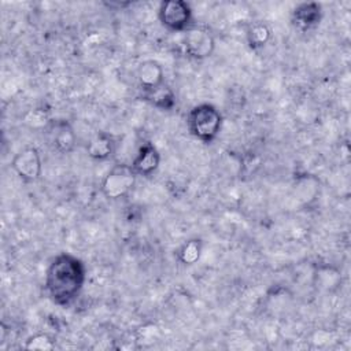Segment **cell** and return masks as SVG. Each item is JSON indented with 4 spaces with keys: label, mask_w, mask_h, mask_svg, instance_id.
Returning a JSON list of instances; mask_svg holds the SVG:
<instances>
[{
    "label": "cell",
    "mask_w": 351,
    "mask_h": 351,
    "mask_svg": "<svg viewBox=\"0 0 351 351\" xmlns=\"http://www.w3.org/2000/svg\"><path fill=\"white\" fill-rule=\"evenodd\" d=\"M159 163H160V154L158 148L152 143L147 141L138 148L130 166L137 176L148 177L158 170Z\"/></svg>",
    "instance_id": "obj_9"
},
{
    "label": "cell",
    "mask_w": 351,
    "mask_h": 351,
    "mask_svg": "<svg viewBox=\"0 0 351 351\" xmlns=\"http://www.w3.org/2000/svg\"><path fill=\"white\" fill-rule=\"evenodd\" d=\"M137 174L130 165L117 163L104 176L100 189L106 199L119 200L126 197L136 185Z\"/></svg>",
    "instance_id": "obj_3"
},
{
    "label": "cell",
    "mask_w": 351,
    "mask_h": 351,
    "mask_svg": "<svg viewBox=\"0 0 351 351\" xmlns=\"http://www.w3.org/2000/svg\"><path fill=\"white\" fill-rule=\"evenodd\" d=\"M11 167L23 182H36L43 173V162L38 149L36 147L22 148L14 155Z\"/></svg>",
    "instance_id": "obj_6"
},
{
    "label": "cell",
    "mask_w": 351,
    "mask_h": 351,
    "mask_svg": "<svg viewBox=\"0 0 351 351\" xmlns=\"http://www.w3.org/2000/svg\"><path fill=\"white\" fill-rule=\"evenodd\" d=\"M159 22L170 32H185L192 26V8L184 0L162 1L158 10Z\"/></svg>",
    "instance_id": "obj_4"
},
{
    "label": "cell",
    "mask_w": 351,
    "mask_h": 351,
    "mask_svg": "<svg viewBox=\"0 0 351 351\" xmlns=\"http://www.w3.org/2000/svg\"><path fill=\"white\" fill-rule=\"evenodd\" d=\"M141 99L160 111H171L176 107V93L166 82L152 90L143 92Z\"/></svg>",
    "instance_id": "obj_12"
},
{
    "label": "cell",
    "mask_w": 351,
    "mask_h": 351,
    "mask_svg": "<svg viewBox=\"0 0 351 351\" xmlns=\"http://www.w3.org/2000/svg\"><path fill=\"white\" fill-rule=\"evenodd\" d=\"M245 36L251 49H261L270 41L271 29L263 22H254L248 26Z\"/></svg>",
    "instance_id": "obj_13"
},
{
    "label": "cell",
    "mask_w": 351,
    "mask_h": 351,
    "mask_svg": "<svg viewBox=\"0 0 351 351\" xmlns=\"http://www.w3.org/2000/svg\"><path fill=\"white\" fill-rule=\"evenodd\" d=\"M45 130H47L48 141L56 152L67 155L74 151L77 144V136L69 121L51 119Z\"/></svg>",
    "instance_id": "obj_7"
},
{
    "label": "cell",
    "mask_w": 351,
    "mask_h": 351,
    "mask_svg": "<svg viewBox=\"0 0 351 351\" xmlns=\"http://www.w3.org/2000/svg\"><path fill=\"white\" fill-rule=\"evenodd\" d=\"M189 133L203 144L213 143L222 128V114L210 103H200L192 107L186 117Z\"/></svg>",
    "instance_id": "obj_2"
},
{
    "label": "cell",
    "mask_w": 351,
    "mask_h": 351,
    "mask_svg": "<svg viewBox=\"0 0 351 351\" xmlns=\"http://www.w3.org/2000/svg\"><path fill=\"white\" fill-rule=\"evenodd\" d=\"M182 43L185 53L196 60L210 58L215 49V38L211 32L204 26L192 25L184 32Z\"/></svg>",
    "instance_id": "obj_5"
},
{
    "label": "cell",
    "mask_w": 351,
    "mask_h": 351,
    "mask_svg": "<svg viewBox=\"0 0 351 351\" xmlns=\"http://www.w3.org/2000/svg\"><path fill=\"white\" fill-rule=\"evenodd\" d=\"M202 251H203V241L200 239H197V237L188 239L178 248L177 258H178V261L182 265H188L189 266V265L196 263L200 259Z\"/></svg>",
    "instance_id": "obj_14"
},
{
    "label": "cell",
    "mask_w": 351,
    "mask_h": 351,
    "mask_svg": "<svg viewBox=\"0 0 351 351\" xmlns=\"http://www.w3.org/2000/svg\"><path fill=\"white\" fill-rule=\"evenodd\" d=\"M86 280L84 262L69 252L58 254L45 271V291L51 302L60 307L70 306L80 295Z\"/></svg>",
    "instance_id": "obj_1"
},
{
    "label": "cell",
    "mask_w": 351,
    "mask_h": 351,
    "mask_svg": "<svg viewBox=\"0 0 351 351\" xmlns=\"http://www.w3.org/2000/svg\"><path fill=\"white\" fill-rule=\"evenodd\" d=\"M115 149V138L107 132H96L86 145V154L93 160H107L114 155Z\"/></svg>",
    "instance_id": "obj_11"
},
{
    "label": "cell",
    "mask_w": 351,
    "mask_h": 351,
    "mask_svg": "<svg viewBox=\"0 0 351 351\" xmlns=\"http://www.w3.org/2000/svg\"><path fill=\"white\" fill-rule=\"evenodd\" d=\"M26 350H37V351H48L55 348V340L47 333H36L30 336L25 343Z\"/></svg>",
    "instance_id": "obj_15"
},
{
    "label": "cell",
    "mask_w": 351,
    "mask_h": 351,
    "mask_svg": "<svg viewBox=\"0 0 351 351\" xmlns=\"http://www.w3.org/2000/svg\"><path fill=\"white\" fill-rule=\"evenodd\" d=\"M292 23L300 32L315 29L322 19V7L315 1L298 4L291 15Z\"/></svg>",
    "instance_id": "obj_8"
},
{
    "label": "cell",
    "mask_w": 351,
    "mask_h": 351,
    "mask_svg": "<svg viewBox=\"0 0 351 351\" xmlns=\"http://www.w3.org/2000/svg\"><path fill=\"white\" fill-rule=\"evenodd\" d=\"M141 92H148L165 84V73L159 62L154 59L143 60L136 71Z\"/></svg>",
    "instance_id": "obj_10"
}]
</instances>
